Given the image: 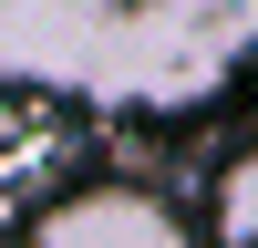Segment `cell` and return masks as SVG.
<instances>
[{"mask_svg":"<svg viewBox=\"0 0 258 248\" xmlns=\"http://www.w3.org/2000/svg\"><path fill=\"white\" fill-rule=\"evenodd\" d=\"M31 238L41 248H176L186 217H176V197H155L135 176H93V186H62L31 217Z\"/></svg>","mask_w":258,"mask_h":248,"instance_id":"cell-1","label":"cell"},{"mask_svg":"<svg viewBox=\"0 0 258 248\" xmlns=\"http://www.w3.org/2000/svg\"><path fill=\"white\" fill-rule=\"evenodd\" d=\"M217 227H227V238H258V155L227 165V186H217Z\"/></svg>","mask_w":258,"mask_h":248,"instance_id":"cell-2","label":"cell"}]
</instances>
